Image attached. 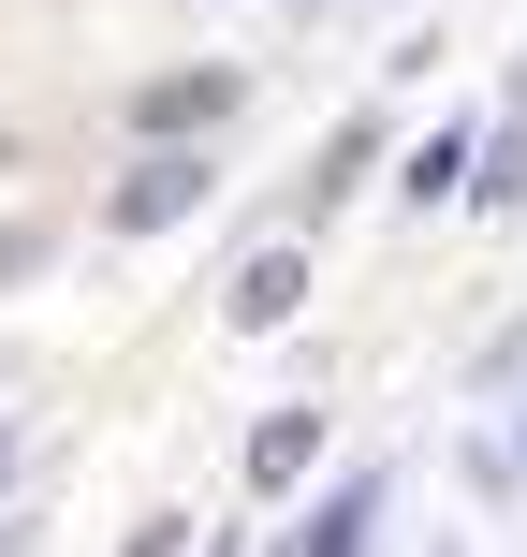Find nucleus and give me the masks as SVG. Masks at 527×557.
<instances>
[{
	"instance_id": "obj_8",
	"label": "nucleus",
	"mask_w": 527,
	"mask_h": 557,
	"mask_svg": "<svg viewBox=\"0 0 527 557\" xmlns=\"http://www.w3.org/2000/svg\"><path fill=\"white\" fill-rule=\"evenodd\" d=\"M45 264H59V235H45V221H0V294H15V278H45Z\"/></svg>"
},
{
	"instance_id": "obj_5",
	"label": "nucleus",
	"mask_w": 527,
	"mask_h": 557,
	"mask_svg": "<svg viewBox=\"0 0 527 557\" xmlns=\"http://www.w3.org/2000/svg\"><path fill=\"white\" fill-rule=\"evenodd\" d=\"M469 176H484V133L454 117V133H425V147H411V176H396V191H411V206H454Z\"/></svg>"
},
{
	"instance_id": "obj_3",
	"label": "nucleus",
	"mask_w": 527,
	"mask_h": 557,
	"mask_svg": "<svg viewBox=\"0 0 527 557\" xmlns=\"http://www.w3.org/2000/svg\"><path fill=\"white\" fill-rule=\"evenodd\" d=\"M205 117H235V74H221V59H191V74H147V88H133V133H205Z\"/></svg>"
},
{
	"instance_id": "obj_6",
	"label": "nucleus",
	"mask_w": 527,
	"mask_h": 557,
	"mask_svg": "<svg viewBox=\"0 0 527 557\" xmlns=\"http://www.w3.org/2000/svg\"><path fill=\"white\" fill-rule=\"evenodd\" d=\"M323 470V411H264L250 425V484H308Z\"/></svg>"
},
{
	"instance_id": "obj_2",
	"label": "nucleus",
	"mask_w": 527,
	"mask_h": 557,
	"mask_svg": "<svg viewBox=\"0 0 527 557\" xmlns=\"http://www.w3.org/2000/svg\"><path fill=\"white\" fill-rule=\"evenodd\" d=\"M205 191H221V162H191V147H162V162H133V191H117V221H133V235H162V221H191Z\"/></svg>"
},
{
	"instance_id": "obj_9",
	"label": "nucleus",
	"mask_w": 527,
	"mask_h": 557,
	"mask_svg": "<svg viewBox=\"0 0 527 557\" xmlns=\"http://www.w3.org/2000/svg\"><path fill=\"white\" fill-rule=\"evenodd\" d=\"M0 484H15V441H0Z\"/></svg>"
},
{
	"instance_id": "obj_10",
	"label": "nucleus",
	"mask_w": 527,
	"mask_h": 557,
	"mask_svg": "<svg viewBox=\"0 0 527 557\" xmlns=\"http://www.w3.org/2000/svg\"><path fill=\"white\" fill-rule=\"evenodd\" d=\"M513 470H527V441H513Z\"/></svg>"
},
{
	"instance_id": "obj_7",
	"label": "nucleus",
	"mask_w": 527,
	"mask_h": 557,
	"mask_svg": "<svg viewBox=\"0 0 527 557\" xmlns=\"http://www.w3.org/2000/svg\"><path fill=\"white\" fill-rule=\"evenodd\" d=\"M469 206H484V221H527V117H513L499 147H484V176H469Z\"/></svg>"
},
{
	"instance_id": "obj_4",
	"label": "nucleus",
	"mask_w": 527,
	"mask_h": 557,
	"mask_svg": "<svg viewBox=\"0 0 527 557\" xmlns=\"http://www.w3.org/2000/svg\"><path fill=\"white\" fill-rule=\"evenodd\" d=\"M366 529H381V470H352V484H337V499L293 529V557H366Z\"/></svg>"
},
{
	"instance_id": "obj_1",
	"label": "nucleus",
	"mask_w": 527,
	"mask_h": 557,
	"mask_svg": "<svg viewBox=\"0 0 527 557\" xmlns=\"http://www.w3.org/2000/svg\"><path fill=\"white\" fill-rule=\"evenodd\" d=\"M293 308H308V250H250V264L221 278V323H235V337H278Z\"/></svg>"
}]
</instances>
